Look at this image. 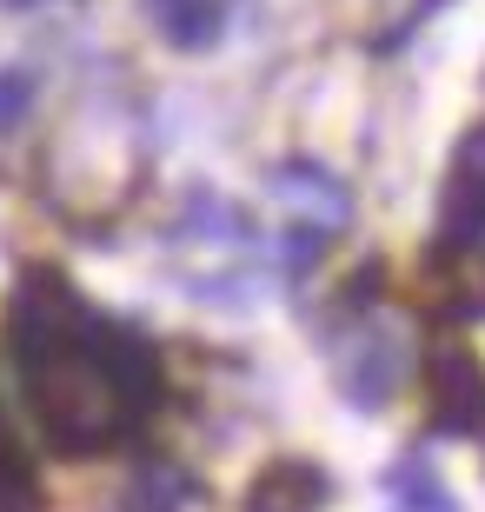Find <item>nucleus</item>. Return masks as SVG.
Masks as SVG:
<instances>
[{
    "label": "nucleus",
    "mask_w": 485,
    "mask_h": 512,
    "mask_svg": "<svg viewBox=\"0 0 485 512\" xmlns=\"http://www.w3.org/2000/svg\"><path fill=\"white\" fill-rule=\"evenodd\" d=\"M7 14H34V7H54V0H0Z\"/></svg>",
    "instance_id": "obj_12"
},
{
    "label": "nucleus",
    "mask_w": 485,
    "mask_h": 512,
    "mask_svg": "<svg viewBox=\"0 0 485 512\" xmlns=\"http://www.w3.org/2000/svg\"><path fill=\"white\" fill-rule=\"evenodd\" d=\"M333 499V473L313 466V459H273L253 493H246V512H319Z\"/></svg>",
    "instance_id": "obj_6"
},
{
    "label": "nucleus",
    "mask_w": 485,
    "mask_h": 512,
    "mask_svg": "<svg viewBox=\"0 0 485 512\" xmlns=\"http://www.w3.org/2000/svg\"><path fill=\"white\" fill-rule=\"evenodd\" d=\"M7 346L27 380L40 433L60 453H107L160 406V346L127 320H107L80 300L67 273L34 266L7 300Z\"/></svg>",
    "instance_id": "obj_1"
},
{
    "label": "nucleus",
    "mask_w": 485,
    "mask_h": 512,
    "mask_svg": "<svg viewBox=\"0 0 485 512\" xmlns=\"http://www.w3.org/2000/svg\"><path fill=\"white\" fill-rule=\"evenodd\" d=\"M147 14H153V27H160L173 47H187V54L213 47V40H220V27H226L220 0H147Z\"/></svg>",
    "instance_id": "obj_8"
},
{
    "label": "nucleus",
    "mask_w": 485,
    "mask_h": 512,
    "mask_svg": "<svg viewBox=\"0 0 485 512\" xmlns=\"http://www.w3.org/2000/svg\"><path fill=\"white\" fill-rule=\"evenodd\" d=\"M266 193L293 213V227H313V233H326V240L353 220V193H346V180L326 173L319 160H286V167H273Z\"/></svg>",
    "instance_id": "obj_5"
},
{
    "label": "nucleus",
    "mask_w": 485,
    "mask_h": 512,
    "mask_svg": "<svg viewBox=\"0 0 485 512\" xmlns=\"http://www.w3.org/2000/svg\"><path fill=\"white\" fill-rule=\"evenodd\" d=\"M333 366H339V393L359 413H379L412 373V333L399 320H379V313H353L346 333L333 340Z\"/></svg>",
    "instance_id": "obj_2"
},
{
    "label": "nucleus",
    "mask_w": 485,
    "mask_h": 512,
    "mask_svg": "<svg viewBox=\"0 0 485 512\" xmlns=\"http://www.w3.org/2000/svg\"><path fill=\"white\" fill-rule=\"evenodd\" d=\"M386 512H459V506H452L446 479L432 473V459L426 453H406L386 473Z\"/></svg>",
    "instance_id": "obj_7"
},
{
    "label": "nucleus",
    "mask_w": 485,
    "mask_h": 512,
    "mask_svg": "<svg viewBox=\"0 0 485 512\" xmlns=\"http://www.w3.org/2000/svg\"><path fill=\"white\" fill-rule=\"evenodd\" d=\"M187 233H193V240H226V247H240V240H246V213H240V207H226L220 193H193Z\"/></svg>",
    "instance_id": "obj_10"
},
{
    "label": "nucleus",
    "mask_w": 485,
    "mask_h": 512,
    "mask_svg": "<svg viewBox=\"0 0 485 512\" xmlns=\"http://www.w3.org/2000/svg\"><path fill=\"white\" fill-rule=\"evenodd\" d=\"M187 499H193V479L180 466H147L127 486V506L120 512H187Z\"/></svg>",
    "instance_id": "obj_9"
},
{
    "label": "nucleus",
    "mask_w": 485,
    "mask_h": 512,
    "mask_svg": "<svg viewBox=\"0 0 485 512\" xmlns=\"http://www.w3.org/2000/svg\"><path fill=\"white\" fill-rule=\"evenodd\" d=\"M485 247V120L459 140L446 180V207H439V253H479Z\"/></svg>",
    "instance_id": "obj_3"
},
{
    "label": "nucleus",
    "mask_w": 485,
    "mask_h": 512,
    "mask_svg": "<svg viewBox=\"0 0 485 512\" xmlns=\"http://www.w3.org/2000/svg\"><path fill=\"white\" fill-rule=\"evenodd\" d=\"M27 107H34V74L27 67H0V133L20 127Z\"/></svg>",
    "instance_id": "obj_11"
},
{
    "label": "nucleus",
    "mask_w": 485,
    "mask_h": 512,
    "mask_svg": "<svg viewBox=\"0 0 485 512\" xmlns=\"http://www.w3.org/2000/svg\"><path fill=\"white\" fill-rule=\"evenodd\" d=\"M432 433L485 439V366L472 346L432 353Z\"/></svg>",
    "instance_id": "obj_4"
}]
</instances>
